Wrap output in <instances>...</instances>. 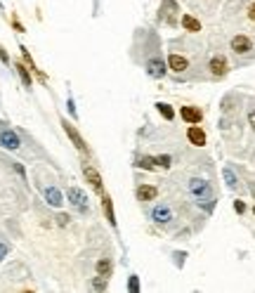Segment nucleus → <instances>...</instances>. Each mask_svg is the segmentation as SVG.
<instances>
[{"label": "nucleus", "instance_id": "obj_1", "mask_svg": "<svg viewBox=\"0 0 255 293\" xmlns=\"http://www.w3.org/2000/svg\"><path fill=\"white\" fill-rule=\"evenodd\" d=\"M189 192H191V196H196L199 206L213 208V189H210V182H208V180H203V178H191V180H189Z\"/></svg>", "mask_w": 255, "mask_h": 293}, {"label": "nucleus", "instance_id": "obj_2", "mask_svg": "<svg viewBox=\"0 0 255 293\" xmlns=\"http://www.w3.org/2000/svg\"><path fill=\"white\" fill-rule=\"evenodd\" d=\"M66 199L73 208H78L80 213H88V194L80 189V187H69L66 189Z\"/></svg>", "mask_w": 255, "mask_h": 293}, {"label": "nucleus", "instance_id": "obj_3", "mask_svg": "<svg viewBox=\"0 0 255 293\" xmlns=\"http://www.w3.org/2000/svg\"><path fill=\"white\" fill-rule=\"evenodd\" d=\"M0 146L2 149H7V151H17L19 146H21V140H19V135L15 130H0Z\"/></svg>", "mask_w": 255, "mask_h": 293}, {"label": "nucleus", "instance_id": "obj_4", "mask_svg": "<svg viewBox=\"0 0 255 293\" xmlns=\"http://www.w3.org/2000/svg\"><path fill=\"white\" fill-rule=\"evenodd\" d=\"M151 220L156 222V225H168L170 220H173V211H170V206H165V203H156L154 208H151Z\"/></svg>", "mask_w": 255, "mask_h": 293}, {"label": "nucleus", "instance_id": "obj_5", "mask_svg": "<svg viewBox=\"0 0 255 293\" xmlns=\"http://www.w3.org/2000/svg\"><path fill=\"white\" fill-rule=\"evenodd\" d=\"M232 50H234V55H248L251 50H253V43H251V38L243 36V33H239V36L232 38Z\"/></svg>", "mask_w": 255, "mask_h": 293}, {"label": "nucleus", "instance_id": "obj_6", "mask_svg": "<svg viewBox=\"0 0 255 293\" xmlns=\"http://www.w3.org/2000/svg\"><path fill=\"white\" fill-rule=\"evenodd\" d=\"M83 173H85V178L90 180L92 189L97 192V194H104V184H102V178H99V173L92 168L90 163H83Z\"/></svg>", "mask_w": 255, "mask_h": 293}, {"label": "nucleus", "instance_id": "obj_7", "mask_svg": "<svg viewBox=\"0 0 255 293\" xmlns=\"http://www.w3.org/2000/svg\"><path fill=\"white\" fill-rule=\"evenodd\" d=\"M208 69H210V73H213L215 78H222V76L227 73V59H224L222 55L210 57V62H208Z\"/></svg>", "mask_w": 255, "mask_h": 293}, {"label": "nucleus", "instance_id": "obj_8", "mask_svg": "<svg viewBox=\"0 0 255 293\" xmlns=\"http://www.w3.org/2000/svg\"><path fill=\"white\" fill-rule=\"evenodd\" d=\"M64 130H66V135L71 137V142H73V145H76V149H78L80 154H88V145L83 142V137L78 135V130L73 128V126H71V123H69V121H64Z\"/></svg>", "mask_w": 255, "mask_h": 293}, {"label": "nucleus", "instance_id": "obj_9", "mask_svg": "<svg viewBox=\"0 0 255 293\" xmlns=\"http://www.w3.org/2000/svg\"><path fill=\"white\" fill-rule=\"evenodd\" d=\"M168 69H173L175 73H182V71H187V69H189V62H187L182 55L170 52V57H168Z\"/></svg>", "mask_w": 255, "mask_h": 293}, {"label": "nucleus", "instance_id": "obj_10", "mask_svg": "<svg viewBox=\"0 0 255 293\" xmlns=\"http://www.w3.org/2000/svg\"><path fill=\"white\" fill-rule=\"evenodd\" d=\"M45 201H48V206H52V208H59L62 203H64V196H62V192L57 189V187H45Z\"/></svg>", "mask_w": 255, "mask_h": 293}, {"label": "nucleus", "instance_id": "obj_11", "mask_svg": "<svg viewBox=\"0 0 255 293\" xmlns=\"http://www.w3.org/2000/svg\"><path fill=\"white\" fill-rule=\"evenodd\" d=\"M146 73H149L151 78H163L165 62H161V59H149V62H146Z\"/></svg>", "mask_w": 255, "mask_h": 293}, {"label": "nucleus", "instance_id": "obj_12", "mask_svg": "<svg viewBox=\"0 0 255 293\" xmlns=\"http://www.w3.org/2000/svg\"><path fill=\"white\" fill-rule=\"evenodd\" d=\"M187 137H189V142H191V145H196V146H203V145H206V132H203V130H201L196 123H194L191 128L187 130Z\"/></svg>", "mask_w": 255, "mask_h": 293}, {"label": "nucleus", "instance_id": "obj_13", "mask_svg": "<svg viewBox=\"0 0 255 293\" xmlns=\"http://www.w3.org/2000/svg\"><path fill=\"white\" fill-rule=\"evenodd\" d=\"M182 118L187 121V123H201V118H203V114H201V109H196V107H182Z\"/></svg>", "mask_w": 255, "mask_h": 293}, {"label": "nucleus", "instance_id": "obj_14", "mask_svg": "<svg viewBox=\"0 0 255 293\" xmlns=\"http://www.w3.org/2000/svg\"><path fill=\"white\" fill-rule=\"evenodd\" d=\"M156 187H151V184H140L137 187V199L140 201H154L156 199Z\"/></svg>", "mask_w": 255, "mask_h": 293}, {"label": "nucleus", "instance_id": "obj_15", "mask_svg": "<svg viewBox=\"0 0 255 293\" xmlns=\"http://www.w3.org/2000/svg\"><path fill=\"white\" fill-rule=\"evenodd\" d=\"M182 26L187 29V31H191V33H199L201 31V21L199 19H194L191 15H184L182 17Z\"/></svg>", "mask_w": 255, "mask_h": 293}, {"label": "nucleus", "instance_id": "obj_16", "mask_svg": "<svg viewBox=\"0 0 255 293\" xmlns=\"http://www.w3.org/2000/svg\"><path fill=\"white\" fill-rule=\"evenodd\" d=\"M111 270H113V265H111L109 258H102V260H97V275H99V277H107V279H109Z\"/></svg>", "mask_w": 255, "mask_h": 293}, {"label": "nucleus", "instance_id": "obj_17", "mask_svg": "<svg viewBox=\"0 0 255 293\" xmlns=\"http://www.w3.org/2000/svg\"><path fill=\"white\" fill-rule=\"evenodd\" d=\"M222 178H224V182H227L229 189H237L239 187V180H237V175H234L232 168H224V170H222Z\"/></svg>", "mask_w": 255, "mask_h": 293}, {"label": "nucleus", "instance_id": "obj_18", "mask_svg": "<svg viewBox=\"0 0 255 293\" xmlns=\"http://www.w3.org/2000/svg\"><path fill=\"white\" fill-rule=\"evenodd\" d=\"M15 69L19 71L21 81H24V85H26V88H31V85H33V81H31V76H29V69H26L24 64H15Z\"/></svg>", "mask_w": 255, "mask_h": 293}, {"label": "nucleus", "instance_id": "obj_19", "mask_svg": "<svg viewBox=\"0 0 255 293\" xmlns=\"http://www.w3.org/2000/svg\"><path fill=\"white\" fill-rule=\"evenodd\" d=\"M156 107H159V111L163 114V118H168V121H173V118H175V111H173V107H170V104H165V102H159Z\"/></svg>", "mask_w": 255, "mask_h": 293}, {"label": "nucleus", "instance_id": "obj_20", "mask_svg": "<svg viewBox=\"0 0 255 293\" xmlns=\"http://www.w3.org/2000/svg\"><path fill=\"white\" fill-rule=\"evenodd\" d=\"M104 213H107V218H109V222L116 227V218H113V203H111L109 196H104Z\"/></svg>", "mask_w": 255, "mask_h": 293}, {"label": "nucleus", "instance_id": "obj_21", "mask_svg": "<svg viewBox=\"0 0 255 293\" xmlns=\"http://www.w3.org/2000/svg\"><path fill=\"white\" fill-rule=\"evenodd\" d=\"M140 168H146V170H154L156 168V159H151V156H142L140 161H137Z\"/></svg>", "mask_w": 255, "mask_h": 293}, {"label": "nucleus", "instance_id": "obj_22", "mask_svg": "<svg viewBox=\"0 0 255 293\" xmlns=\"http://www.w3.org/2000/svg\"><path fill=\"white\" fill-rule=\"evenodd\" d=\"M128 291H130V293H137V291H140V279H137L135 275L130 277V281H128Z\"/></svg>", "mask_w": 255, "mask_h": 293}, {"label": "nucleus", "instance_id": "obj_23", "mask_svg": "<svg viewBox=\"0 0 255 293\" xmlns=\"http://www.w3.org/2000/svg\"><path fill=\"white\" fill-rule=\"evenodd\" d=\"M170 163H173V159H170L168 154H163V156H156V165H161V168H170Z\"/></svg>", "mask_w": 255, "mask_h": 293}, {"label": "nucleus", "instance_id": "obj_24", "mask_svg": "<svg viewBox=\"0 0 255 293\" xmlns=\"http://www.w3.org/2000/svg\"><path fill=\"white\" fill-rule=\"evenodd\" d=\"M7 253H10V246L0 241V260H2V258H7Z\"/></svg>", "mask_w": 255, "mask_h": 293}, {"label": "nucleus", "instance_id": "obj_25", "mask_svg": "<svg viewBox=\"0 0 255 293\" xmlns=\"http://www.w3.org/2000/svg\"><path fill=\"white\" fill-rule=\"evenodd\" d=\"M234 211H237V213H246V203L237 201V203H234Z\"/></svg>", "mask_w": 255, "mask_h": 293}, {"label": "nucleus", "instance_id": "obj_26", "mask_svg": "<svg viewBox=\"0 0 255 293\" xmlns=\"http://www.w3.org/2000/svg\"><path fill=\"white\" fill-rule=\"evenodd\" d=\"M248 126L255 130V109L253 111H248Z\"/></svg>", "mask_w": 255, "mask_h": 293}, {"label": "nucleus", "instance_id": "obj_27", "mask_svg": "<svg viewBox=\"0 0 255 293\" xmlns=\"http://www.w3.org/2000/svg\"><path fill=\"white\" fill-rule=\"evenodd\" d=\"M66 107H69V111H71V116L76 118V107H73V99L69 97V102H66Z\"/></svg>", "mask_w": 255, "mask_h": 293}, {"label": "nucleus", "instance_id": "obj_28", "mask_svg": "<svg viewBox=\"0 0 255 293\" xmlns=\"http://www.w3.org/2000/svg\"><path fill=\"white\" fill-rule=\"evenodd\" d=\"M57 220H59V225H69V215H64V213H62Z\"/></svg>", "mask_w": 255, "mask_h": 293}, {"label": "nucleus", "instance_id": "obj_29", "mask_svg": "<svg viewBox=\"0 0 255 293\" xmlns=\"http://www.w3.org/2000/svg\"><path fill=\"white\" fill-rule=\"evenodd\" d=\"M248 17H251V19H253V21H255V2H253V5H251V7H248Z\"/></svg>", "mask_w": 255, "mask_h": 293}, {"label": "nucleus", "instance_id": "obj_30", "mask_svg": "<svg viewBox=\"0 0 255 293\" xmlns=\"http://www.w3.org/2000/svg\"><path fill=\"white\" fill-rule=\"evenodd\" d=\"M0 59H2V62H5V64H7V62H10V59H7V55H5V50H2V48H0Z\"/></svg>", "mask_w": 255, "mask_h": 293}]
</instances>
